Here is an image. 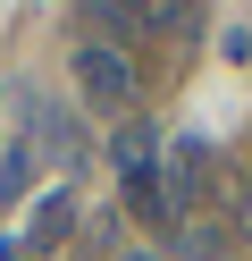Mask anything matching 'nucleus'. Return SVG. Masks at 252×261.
Returning <instances> with one entry per match:
<instances>
[{
  "instance_id": "obj_1",
  "label": "nucleus",
  "mask_w": 252,
  "mask_h": 261,
  "mask_svg": "<svg viewBox=\"0 0 252 261\" xmlns=\"http://www.w3.org/2000/svg\"><path fill=\"white\" fill-rule=\"evenodd\" d=\"M67 227H76V194L59 186V194H42V202H34V219L17 227L9 244H0V261H50V253L67 244Z\"/></svg>"
},
{
  "instance_id": "obj_2",
  "label": "nucleus",
  "mask_w": 252,
  "mask_h": 261,
  "mask_svg": "<svg viewBox=\"0 0 252 261\" xmlns=\"http://www.w3.org/2000/svg\"><path fill=\"white\" fill-rule=\"evenodd\" d=\"M76 93H84V110H126V101H134V68H126V51L84 42V51H76Z\"/></svg>"
},
{
  "instance_id": "obj_3",
  "label": "nucleus",
  "mask_w": 252,
  "mask_h": 261,
  "mask_svg": "<svg viewBox=\"0 0 252 261\" xmlns=\"http://www.w3.org/2000/svg\"><path fill=\"white\" fill-rule=\"evenodd\" d=\"M168 169H177V177H168V202H202V194L218 186V177H210V143H177Z\"/></svg>"
},
{
  "instance_id": "obj_4",
  "label": "nucleus",
  "mask_w": 252,
  "mask_h": 261,
  "mask_svg": "<svg viewBox=\"0 0 252 261\" xmlns=\"http://www.w3.org/2000/svg\"><path fill=\"white\" fill-rule=\"evenodd\" d=\"M126 202L143 211V219H168V186H160L151 169H134V177H126Z\"/></svg>"
}]
</instances>
